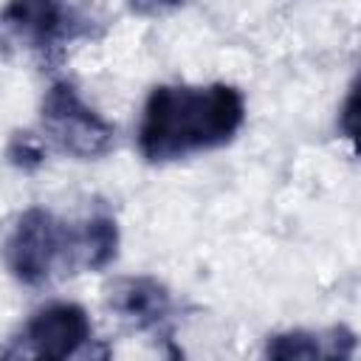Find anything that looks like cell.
<instances>
[{
  "instance_id": "6da1fadb",
  "label": "cell",
  "mask_w": 361,
  "mask_h": 361,
  "mask_svg": "<svg viewBox=\"0 0 361 361\" xmlns=\"http://www.w3.org/2000/svg\"><path fill=\"white\" fill-rule=\"evenodd\" d=\"M245 118V99L231 85H158L147 96L138 149L147 161H175L228 144Z\"/></svg>"
},
{
  "instance_id": "7a4b0ae2",
  "label": "cell",
  "mask_w": 361,
  "mask_h": 361,
  "mask_svg": "<svg viewBox=\"0 0 361 361\" xmlns=\"http://www.w3.org/2000/svg\"><path fill=\"white\" fill-rule=\"evenodd\" d=\"M42 130L48 141L73 158H99L113 149L116 130L68 82H54L42 99Z\"/></svg>"
},
{
  "instance_id": "3957f363",
  "label": "cell",
  "mask_w": 361,
  "mask_h": 361,
  "mask_svg": "<svg viewBox=\"0 0 361 361\" xmlns=\"http://www.w3.org/2000/svg\"><path fill=\"white\" fill-rule=\"evenodd\" d=\"M71 228L48 209H28L6 240V265L23 285H42L59 259H68Z\"/></svg>"
},
{
  "instance_id": "277c9868",
  "label": "cell",
  "mask_w": 361,
  "mask_h": 361,
  "mask_svg": "<svg viewBox=\"0 0 361 361\" xmlns=\"http://www.w3.org/2000/svg\"><path fill=\"white\" fill-rule=\"evenodd\" d=\"M90 319L85 307L73 302H54L42 310H37L23 333H20V350H11L8 355H31V358H48L62 361L76 355L90 341Z\"/></svg>"
},
{
  "instance_id": "5b68a950",
  "label": "cell",
  "mask_w": 361,
  "mask_h": 361,
  "mask_svg": "<svg viewBox=\"0 0 361 361\" xmlns=\"http://www.w3.org/2000/svg\"><path fill=\"white\" fill-rule=\"evenodd\" d=\"M0 28L31 48H54L73 37V14L65 0H8Z\"/></svg>"
},
{
  "instance_id": "8992f818",
  "label": "cell",
  "mask_w": 361,
  "mask_h": 361,
  "mask_svg": "<svg viewBox=\"0 0 361 361\" xmlns=\"http://www.w3.org/2000/svg\"><path fill=\"white\" fill-rule=\"evenodd\" d=\"M110 307L135 330H161L172 313V299L158 279L127 276L110 288Z\"/></svg>"
},
{
  "instance_id": "52a82bcc",
  "label": "cell",
  "mask_w": 361,
  "mask_h": 361,
  "mask_svg": "<svg viewBox=\"0 0 361 361\" xmlns=\"http://www.w3.org/2000/svg\"><path fill=\"white\" fill-rule=\"evenodd\" d=\"M355 350V336L347 327H333L327 336L305 333V330H290L268 338L265 355L268 358H350Z\"/></svg>"
},
{
  "instance_id": "ba28073f",
  "label": "cell",
  "mask_w": 361,
  "mask_h": 361,
  "mask_svg": "<svg viewBox=\"0 0 361 361\" xmlns=\"http://www.w3.org/2000/svg\"><path fill=\"white\" fill-rule=\"evenodd\" d=\"M68 254L76 259L85 271H102L107 268L118 254V226L107 212L90 214L82 228L71 231V248Z\"/></svg>"
},
{
  "instance_id": "9c48e42d",
  "label": "cell",
  "mask_w": 361,
  "mask_h": 361,
  "mask_svg": "<svg viewBox=\"0 0 361 361\" xmlns=\"http://www.w3.org/2000/svg\"><path fill=\"white\" fill-rule=\"evenodd\" d=\"M6 155H8V161H11L14 166H20V169H37V166L42 164V158H45L42 144H39L31 133H17V135L8 141Z\"/></svg>"
},
{
  "instance_id": "30bf717a",
  "label": "cell",
  "mask_w": 361,
  "mask_h": 361,
  "mask_svg": "<svg viewBox=\"0 0 361 361\" xmlns=\"http://www.w3.org/2000/svg\"><path fill=\"white\" fill-rule=\"evenodd\" d=\"M175 6H180V0H130V8H133L135 14H144V17L166 14V11H172Z\"/></svg>"
},
{
  "instance_id": "8fae6325",
  "label": "cell",
  "mask_w": 361,
  "mask_h": 361,
  "mask_svg": "<svg viewBox=\"0 0 361 361\" xmlns=\"http://www.w3.org/2000/svg\"><path fill=\"white\" fill-rule=\"evenodd\" d=\"M341 124H344L347 138H355V90H350V96H347V102H344Z\"/></svg>"
}]
</instances>
